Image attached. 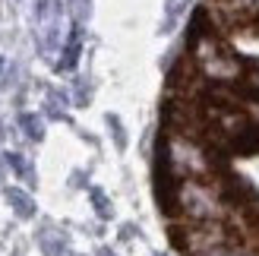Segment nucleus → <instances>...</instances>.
<instances>
[{
    "label": "nucleus",
    "mask_w": 259,
    "mask_h": 256,
    "mask_svg": "<svg viewBox=\"0 0 259 256\" xmlns=\"http://www.w3.org/2000/svg\"><path fill=\"white\" fill-rule=\"evenodd\" d=\"M167 209H171V215L184 219V225H196V222L231 225L240 215V202L225 184L209 177V181H177L167 193Z\"/></svg>",
    "instance_id": "nucleus-1"
},
{
    "label": "nucleus",
    "mask_w": 259,
    "mask_h": 256,
    "mask_svg": "<svg viewBox=\"0 0 259 256\" xmlns=\"http://www.w3.org/2000/svg\"><path fill=\"white\" fill-rule=\"evenodd\" d=\"M161 168L167 171V177H174V184L177 181H209V177L218 174V158L199 133L174 126L161 149Z\"/></svg>",
    "instance_id": "nucleus-2"
},
{
    "label": "nucleus",
    "mask_w": 259,
    "mask_h": 256,
    "mask_svg": "<svg viewBox=\"0 0 259 256\" xmlns=\"http://www.w3.org/2000/svg\"><path fill=\"white\" fill-rule=\"evenodd\" d=\"M193 70L212 86H237L243 79V60L215 32L193 38Z\"/></svg>",
    "instance_id": "nucleus-3"
},
{
    "label": "nucleus",
    "mask_w": 259,
    "mask_h": 256,
    "mask_svg": "<svg viewBox=\"0 0 259 256\" xmlns=\"http://www.w3.org/2000/svg\"><path fill=\"white\" fill-rule=\"evenodd\" d=\"M180 247H184L190 256H212L218 250H225L231 244H237V231L228 222H196V225H184L180 228Z\"/></svg>",
    "instance_id": "nucleus-4"
},
{
    "label": "nucleus",
    "mask_w": 259,
    "mask_h": 256,
    "mask_svg": "<svg viewBox=\"0 0 259 256\" xmlns=\"http://www.w3.org/2000/svg\"><path fill=\"white\" fill-rule=\"evenodd\" d=\"M10 202H13V209H16L19 215H32L35 206H32V199L22 193V190H10Z\"/></svg>",
    "instance_id": "nucleus-5"
},
{
    "label": "nucleus",
    "mask_w": 259,
    "mask_h": 256,
    "mask_svg": "<svg viewBox=\"0 0 259 256\" xmlns=\"http://www.w3.org/2000/svg\"><path fill=\"white\" fill-rule=\"evenodd\" d=\"M22 126L29 130V136H32V139H41V126L35 123V117H22Z\"/></svg>",
    "instance_id": "nucleus-6"
},
{
    "label": "nucleus",
    "mask_w": 259,
    "mask_h": 256,
    "mask_svg": "<svg viewBox=\"0 0 259 256\" xmlns=\"http://www.w3.org/2000/svg\"><path fill=\"white\" fill-rule=\"evenodd\" d=\"M253 13H256V16H259V0H253Z\"/></svg>",
    "instance_id": "nucleus-7"
},
{
    "label": "nucleus",
    "mask_w": 259,
    "mask_h": 256,
    "mask_svg": "<svg viewBox=\"0 0 259 256\" xmlns=\"http://www.w3.org/2000/svg\"><path fill=\"white\" fill-rule=\"evenodd\" d=\"M101 256H111V253H101Z\"/></svg>",
    "instance_id": "nucleus-8"
}]
</instances>
